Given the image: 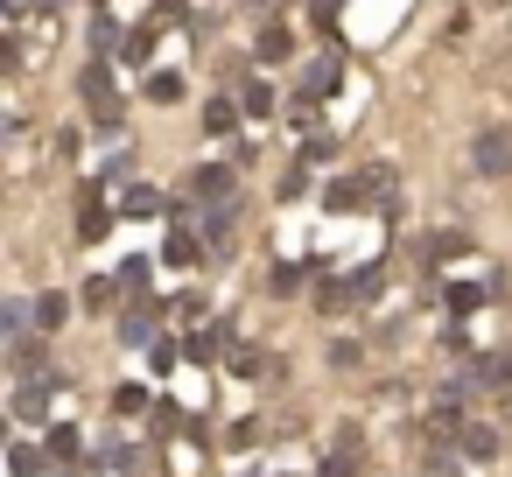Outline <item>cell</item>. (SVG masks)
<instances>
[{"mask_svg":"<svg viewBox=\"0 0 512 477\" xmlns=\"http://www.w3.org/2000/svg\"><path fill=\"white\" fill-rule=\"evenodd\" d=\"M78 99H85L92 127L120 134V120H127V99L113 92V57H92V64H85V78H78Z\"/></svg>","mask_w":512,"mask_h":477,"instance_id":"1","label":"cell"},{"mask_svg":"<svg viewBox=\"0 0 512 477\" xmlns=\"http://www.w3.org/2000/svg\"><path fill=\"white\" fill-rule=\"evenodd\" d=\"M337 92H344V43H323V50L302 64L295 99H316V106H323V99H337Z\"/></svg>","mask_w":512,"mask_h":477,"instance_id":"2","label":"cell"},{"mask_svg":"<svg viewBox=\"0 0 512 477\" xmlns=\"http://www.w3.org/2000/svg\"><path fill=\"white\" fill-rule=\"evenodd\" d=\"M8 372H15V379H57V372H50V330L8 337Z\"/></svg>","mask_w":512,"mask_h":477,"instance_id":"3","label":"cell"},{"mask_svg":"<svg viewBox=\"0 0 512 477\" xmlns=\"http://www.w3.org/2000/svg\"><path fill=\"white\" fill-rule=\"evenodd\" d=\"M190 197L197 204H232L239 197V162H197L190 169Z\"/></svg>","mask_w":512,"mask_h":477,"instance_id":"4","label":"cell"},{"mask_svg":"<svg viewBox=\"0 0 512 477\" xmlns=\"http://www.w3.org/2000/svg\"><path fill=\"white\" fill-rule=\"evenodd\" d=\"M470 169H477L484 183H498V176L512 169V134H505V127H484V134L470 141Z\"/></svg>","mask_w":512,"mask_h":477,"instance_id":"5","label":"cell"},{"mask_svg":"<svg viewBox=\"0 0 512 477\" xmlns=\"http://www.w3.org/2000/svg\"><path fill=\"white\" fill-rule=\"evenodd\" d=\"M162 302H148V295H127V309H120V344H155L162 337Z\"/></svg>","mask_w":512,"mask_h":477,"instance_id":"6","label":"cell"},{"mask_svg":"<svg viewBox=\"0 0 512 477\" xmlns=\"http://www.w3.org/2000/svg\"><path fill=\"white\" fill-rule=\"evenodd\" d=\"M204 253H211V239H204L197 225H169V246H162L155 260H169L176 274H190V267H204Z\"/></svg>","mask_w":512,"mask_h":477,"instance_id":"7","label":"cell"},{"mask_svg":"<svg viewBox=\"0 0 512 477\" xmlns=\"http://www.w3.org/2000/svg\"><path fill=\"white\" fill-rule=\"evenodd\" d=\"M99 197H106V176H92L85 197H78V204H85V211H78V239H85V246H99V239L113 232V211H106Z\"/></svg>","mask_w":512,"mask_h":477,"instance_id":"8","label":"cell"},{"mask_svg":"<svg viewBox=\"0 0 512 477\" xmlns=\"http://www.w3.org/2000/svg\"><path fill=\"white\" fill-rule=\"evenodd\" d=\"M309 267H316V309H323V316L358 309V288H351V281H337V274H330V260H309Z\"/></svg>","mask_w":512,"mask_h":477,"instance_id":"9","label":"cell"},{"mask_svg":"<svg viewBox=\"0 0 512 477\" xmlns=\"http://www.w3.org/2000/svg\"><path fill=\"white\" fill-rule=\"evenodd\" d=\"M239 120H246L239 92H218V99L204 106V134H211V141H239Z\"/></svg>","mask_w":512,"mask_h":477,"instance_id":"10","label":"cell"},{"mask_svg":"<svg viewBox=\"0 0 512 477\" xmlns=\"http://www.w3.org/2000/svg\"><path fill=\"white\" fill-rule=\"evenodd\" d=\"M50 386H64V372H57V379H15V400H8L15 421H43V414H50Z\"/></svg>","mask_w":512,"mask_h":477,"instance_id":"11","label":"cell"},{"mask_svg":"<svg viewBox=\"0 0 512 477\" xmlns=\"http://www.w3.org/2000/svg\"><path fill=\"white\" fill-rule=\"evenodd\" d=\"M316 197H323V211H337V218H344V211H365V197H372V190H365V176H330Z\"/></svg>","mask_w":512,"mask_h":477,"instance_id":"12","label":"cell"},{"mask_svg":"<svg viewBox=\"0 0 512 477\" xmlns=\"http://www.w3.org/2000/svg\"><path fill=\"white\" fill-rule=\"evenodd\" d=\"M463 421H470V414H463V400H456V393H442V400H435V414L421 421V435H428V442H456V435H463Z\"/></svg>","mask_w":512,"mask_h":477,"instance_id":"13","label":"cell"},{"mask_svg":"<svg viewBox=\"0 0 512 477\" xmlns=\"http://www.w3.org/2000/svg\"><path fill=\"white\" fill-rule=\"evenodd\" d=\"M288 57H295V29L288 22H267L253 36V64H288Z\"/></svg>","mask_w":512,"mask_h":477,"instance_id":"14","label":"cell"},{"mask_svg":"<svg viewBox=\"0 0 512 477\" xmlns=\"http://www.w3.org/2000/svg\"><path fill=\"white\" fill-rule=\"evenodd\" d=\"M456 449H463L470 463H491V456L505 449V435H498L491 421H463V435H456Z\"/></svg>","mask_w":512,"mask_h":477,"instance_id":"15","label":"cell"},{"mask_svg":"<svg viewBox=\"0 0 512 477\" xmlns=\"http://www.w3.org/2000/svg\"><path fill=\"white\" fill-rule=\"evenodd\" d=\"M120 43H127V29L99 8V15H92V29H85V57H120Z\"/></svg>","mask_w":512,"mask_h":477,"instance_id":"16","label":"cell"},{"mask_svg":"<svg viewBox=\"0 0 512 477\" xmlns=\"http://www.w3.org/2000/svg\"><path fill=\"white\" fill-rule=\"evenodd\" d=\"M232 225H239V197H232V204H204V218H197V232L211 239V253H225Z\"/></svg>","mask_w":512,"mask_h":477,"instance_id":"17","label":"cell"},{"mask_svg":"<svg viewBox=\"0 0 512 477\" xmlns=\"http://www.w3.org/2000/svg\"><path fill=\"white\" fill-rule=\"evenodd\" d=\"M239 106H246V120H274V113H281V92H274L267 78H246V85H239Z\"/></svg>","mask_w":512,"mask_h":477,"instance_id":"18","label":"cell"},{"mask_svg":"<svg viewBox=\"0 0 512 477\" xmlns=\"http://www.w3.org/2000/svg\"><path fill=\"white\" fill-rule=\"evenodd\" d=\"M120 218H169V197H162V190H148V183H127Z\"/></svg>","mask_w":512,"mask_h":477,"instance_id":"19","label":"cell"},{"mask_svg":"<svg viewBox=\"0 0 512 477\" xmlns=\"http://www.w3.org/2000/svg\"><path fill=\"white\" fill-rule=\"evenodd\" d=\"M484 295H491V288H477V281H449V288H442V309H449V323L477 316V309H484Z\"/></svg>","mask_w":512,"mask_h":477,"instance_id":"20","label":"cell"},{"mask_svg":"<svg viewBox=\"0 0 512 477\" xmlns=\"http://www.w3.org/2000/svg\"><path fill=\"white\" fill-rule=\"evenodd\" d=\"M8 477H50V449H36V442H8Z\"/></svg>","mask_w":512,"mask_h":477,"instance_id":"21","label":"cell"},{"mask_svg":"<svg viewBox=\"0 0 512 477\" xmlns=\"http://www.w3.org/2000/svg\"><path fill=\"white\" fill-rule=\"evenodd\" d=\"M141 99H148V106H176V99H183V71H148V78H141Z\"/></svg>","mask_w":512,"mask_h":477,"instance_id":"22","label":"cell"},{"mask_svg":"<svg viewBox=\"0 0 512 477\" xmlns=\"http://www.w3.org/2000/svg\"><path fill=\"white\" fill-rule=\"evenodd\" d=\"M64 323H71V295L64 288H43L36 295V330H64Z\"/></svg>","mask_w":512,"mask_h":477,"instance_id":"23","label":"cell"},{"mask_svg":"<svg viewBox=\"0 0 512 477\" xmlns=\"http://www.w3.org/2000/svg\"><path fill=\"white\" fill-rule=\"evenodd\" d=\"M302 281H316V267H302V260H274V267H267V288H274V295H295Z\"/></svg>","mask_w":512,"mask_h":477,"instance_id":"24","label":"cell"},{"mask_svg":"<svg viewBox=\"0 0 512 477\" xmlns=\"http://www.w3.org/2000/svg\"><path fill=\"white\" fill-rule=\"evenodd\" d=\"M463 463H470V456H463L456 442H435L428 463H421V477H463Z\"/></svg>","mask_w":512,"mask_h":477,"instance_id":"25","label":"cell"},{"mask_svg":"<svg viewBox=\"0 0 512 477\" xmlns=\"http://www.w3.org/2000/svg\"><path fill=\"white\" fill-rule=\"evenodd\" d=\"M0 330H8V337L36 330V302H29V295H8V302H0Z\"/></svg>","mask_w":512,"mask_h":477,"instance_id":"26","label":"cell"},{"mask_svg":"<svg viewBox=\"0 0 512 477\" xmlns=\"http://www.w3.org/2000/svg\"><path fill=\"white\" fill-rule=\"evenodd\" d=\"M120 64L148 71V64H155V29H127V43H120Z\"/></svg>","mask_w":512,"mask_h":477,"instance_id":"27","label":"cell"},{"mask_svg":"<svg viewBox=\"0 0 512 477\" xmlns=\"http://www.w3.org/2000/svg\"><path fill=\"white\" fill-rule=\"evenodd\" d=\"M148 281H155V260H148V253H127V260H120V288H127V295H148Z\"/></svg>","mask_w":512,"mask_h":477,"instance_id":"28","label":"cell"},{"mask_svg":"<svg viewBox=\"0 0 512 477\" xmlns=\"http://www.w3.org/2000/svg\"><path fill=\"white\" fill-rule=\"evenodd\" d=\"M120 295H127V288H120V274H92V281H85V295H78V302H85V309H113V302H120Z\"/></svg>","mask_w":512,"mask_h":477,"instance_id":"29","label":"cell"},{"mask_svg":"<svg viewBox=\"0 0 512 477\" xmlns=\"http://www.w3.org/2000/svg\"><path fill=\"white\" fill-rule=\"evenodd\" d=\"M43 449H50V463H78V449H85V442H78V428H71V421H57V428L43 435Z\"/></svg>","mask_w":512,"mask_h":477,"instance_id":"30","label":"cell"},{"mask_svg":"<svg viewBox=\"0 0 512 477\" xmlns=\"http://www.w3.org/2000/svg\"><path fill=\"white\" fill-rule=\"evenodd\" d=\"M449 253H470V239H463V232H435V239L421 246V267H442Z\"/></svg>","mask_w":512,"mask_h":477,"instance_id":"31","label":"cell"},{"mask_svg":"<svg viewBox=\"0 0 512 477\" xmlns=\"http://www.w3.org/2000/svg\"><path fill=\"white\" fill-rule=\"evenodd\" d=\"M274 365H267V351H253V344H232V379H267Z\"/></svg>","mask_w":512,"mask_h":477,"instance_id":"32","label":"cell"},{"mask_svg":"<svg viewBox=\"0 0 512 477\" xmlns=\"http://www.w3.org/2000/svg\"><path fill=\"white\" fill-rule=\"evenodd\" d=\"M113 414H127V421H134V414H155L148 386H134V379H127V386H113Z\"/></svg>","mask_w":512,"mask_h":477,"instance_id":"33","label":"cell"},{"mask_svg":"<svg viewBox=\"0 0 512 477\" xmlns=\"http://www.w3.org/2000/svg\"><path fill=\"white\" fill-rule=\"evenodd\" d=\"M351 288H358V302H372V295L386 288V260H365V267L351 274Z\"/></svg>","mask_w":512,"mask_h":477,"instance_id":"34","label":"cell"},{"mask_svg":"<svg viewBox=\"0 0 512 477\" xmlns=\"http://www.w3.org/2000/svg\"><path fill=\"white\" fill-rule=\"evenodd\" d=\"M148 358H155V372H176V365L190 358V344H176V337H155V344H148Z\"/></svg>","mask_w":512,"mask_h":477,"instance_id":"35","label":"cell"},{"mask_svg":"<svg viewBox=\"0 0 512 477\" xmlns=\"http://www.w3.org/2000/svg\"><path fill=\"white\" fill-rule=\"evenodd\" d=\"M302 162H309V169L337 162V134H309V141H302Z\"/></svg>","mask_w":512,"mask_h":477,"instance_id":"36","label":"cell"},{"mask_svg":"<svg viewBox=\"0 0 512 477\" xmlns=\"http://www.w3.org/2000/svg\"><path fill=\"white\" fill-rule=\"evenodd\" d=\"M358 358H365V344H358V337H330V365H337V372H351Z\"/></svg>","mask_w":512,"mask_h":477,"instance_id":"37","label":"cell"},{"mask_svg":"<svg viewBox=\"0 0 512 477\" xmlns=\"http://www.w3.org/2000/svg\"><path fill=\"white\" fill-rule=\"evenodd\" d=\"M148 421H155V435H176V428H183L190 414H183L176 400H155V414H148Z\"/></svg>","mask_w":512,"mask_h":477,"instance_id":"38","label":"cell"},{"mask_svg":"<svg viewBox=\"0 0 512 477\" xmlns=\"http://www.w3.org/2000/svg\"><path fill=\"white\" fill-rule=\"evenodd\" d=\"M134 169H141V162H134V148H120V155H113L99 176H106V183H134Z\"/></svg>","mask_w":512,"mask_h":477,"instance_id":"39","label":"cell"},{"mask_svg":"<svg viewBox=\"0 0 512 477\" xmlns=\"http://www.w3.org/2000/svg\"><path fill=\"white\" fill-rule=\"evenodd\" d=\"M302 190H309V162H302V155H295V162H288V169H281V197H302Z\"/></svg>","mask_w":512,"mask_h":477,"instance_id":"40","label":"cell"},{"mask_svg":"<svg viewBox=\"0 0 512 477\" xmlns=\"http://www.w3.org/2000/svg\"><path fill=\"white\" fill-rule=\"evenodd\" d=\"M316 477H358V456H351V449H330V456H323V470H316Z\"/></svg>","mask_w":512,"mask_h":477,"instance_id":"41","label":"cell"},{"mask_svg":"<svg viewBox=\"0 0 512 477\" xmlns=\"http://www.w3.org/2000/svg\"><path fill=\"white\" fill-rule=\"evenodd\" d=\"M253 442H260V421H232L225 428V449H253Z\"/></svg>","mask_w":512,"mask_h":477,"instance_id":"42","label":"cell"},{"mask_svg":"<svg viewBox=\"0 0 512 477\" xmlns=\"http://www.w3.org/2000/svg\"><path fill=\"white\" fill-rule=\"evenodd\" d=\"M169 316H176V323H197V316H204V295H176Z\"/></svg>","mask_w":512,"mask_h":477,"instance_id":"43","label":"cell"},{"mask_svg":"<svg viewBox=\"0 0 512 477\" xmlns=\"http://www.w3.org/2000/svg\"><path fill=\"white\" fill-rule=\"evenodd\" d=\"M337 449H351V456H358V449H365V428H358V421H337Z\"/></svg>","mask_w":512,"mask_h":477,"instance_id":"44","label":"cell"},{"mask_svg":"<svg viewBox=\"0 0 512 477\" xmlns=\"http://www.w3.org/2000/svg\"><path fill=\"white\" fill-rule=\"evenodd\" d=\"M155 22H190V0H155Z\"/></svg>","mask_w":512,"mask_h":477,"instance_id":"45","label":"cell"},{"mask_svg":"<svg viewBox=\"0 0 512 477\" xmlns=\"http://www.w3.org/2000/svg\"><path fill=\"white\" fill-rule=\"evenodd\" d=\"M0 8H8V22H29V15L43 8V0H0Z\"/></svg>","mask_w":512,"mask_h":477,"instance_id":"46","label":"cell"},{"mask_svg":"<svg viewBox=\"0 0 512 477\" xmlns=\"http://www.w3.org/2000/svg\"><path fill=\"white\" fill-rule=\"evenodd\" d=\"M498 379L512 386V344H498ZM505 386H498V393H505Z\"/></svg>","mask_w":512,"mask_h":477,"instance_id":"47","label":"cell"},{"mask_svg":"<svg viewBox=\"0 0 512 477\" xmlns=\"http://www.w3.org/2000/svg\"><path fill=\"white\" fill-rule=\"evenodd\" d=\"M505 393H512V386H505ZM505 428H512V400H505Z\"/></svg>","mask_w":512,"mask_h":477,"instance_id":"48","label":"cell"},{"mask_svg":"<svg viewBox=\"0 0 512 477\" xmlns=\"http://www.w3.org/2000/svg\"><path fill=\"white\" fill-rule=\"evenodd\" d=\"M43 8H50V15H57V8H64V0H43Z\"/></svg>","mask_w":512,"mask_h":477,"instance_id":"49","label":"cell"},{"mask_svg":"<svg viewBox=\"0 0 512 477\" xmlns=\"http://www.w3.org/2000/svg\"><path fill=\"white\" fill-rule=\"evenodd\" d=\"M99 8H106V0H99Z\"/></svg>","mask_w":512,"mask_h":477,"instance_id":"50","label":"cell"}]
</instances>
